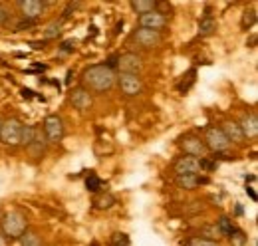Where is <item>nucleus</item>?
I'll use <instances>...</instances> for the list:
<instances>
[{
    "label": "nucleus",
    "mask_w": 258,
    "mask_h": 246,
    "mask_svg": "<svg viewBox=\"0 0 258 246\" xmlns=\"http://www.w3.org/2000/svg\"><path fill=\"white\" fill-rule=\"evenodd\" d=\"M115 72L111 68H107L105 64H96V66H90L84 74H82V84H84V90L88 92H96V93H105L109 92L113 86H115Z\"/></svg>",
    "instance_id": "nucleus-1"
},
{
    "label": "nucleus",
    "mask_w": 258,
    "mask_h": 246,
    "mask_svg": "<svg viewBox=\"0 0 258 246\" xmlns=\"http://www.w3.org/2000/svg\"><path fill=\"white\" fill-rule=\"evenodd\" d=\"M2 234L8 238H20L26 230V216L20 211H8L2 216Z\"/></svg>",
    "instance_id": "nucleus-2"
},
{
    "label": "nucleus",
    "mask_w": 258,
    "mask_h": 246,
    "mask_svg": "<svg viewBox=\"0 0 258 246\" xmlns=\"http://www.w3.org/2000/svg\"><path fill=\"white\" fill-rule=\"evenodd\" d=\"M20 131H22V123L16 117H8L0 125V141L8 147L20 145Z\"/></svg>",
    "instance_id": "nucleus-3"
},
{
    "label": "nucleus",
    "mask_w": 258,
    "mask_h": 246,
    "mask_svg": "<svg viewBox=\"0 0 258 246\" xmlns=\"http://www.w3.org/2000/svg\"><path fill=\"white\" fill-rule=\"evenodd\" d=\"M205 147L209 151H215V153H223L228 149V139L225 137V133L221 131V127H207L205 131Z\"/></svg>",
    "instance_id": "nucleus-4"
},
{
    "label": "nucleus",
    "mask_w": 258,
    "mask_h": 246,
    "mask_svg": "<svg viewBox=\"0 0 258 246\" xmlns=\"http://www.w3.org/2000/svg\"><path fill=\"white\" fill-rule=\"evenodd\" d=\"M131 42H135L137 46H141L145 50H151V48L161 46L163 36L161 32H153L147 30V28H135L133 34H131Z\"/></svg>",
    "instance_id": "nucleus-5"
},
{
    "label": "nucleus",
    "mask_w": 258,
    "mask_h": 246,
    "mask_svg": "<svg viewBox=\"0 0 258 246\" xmlns=\"http://www.w3.org/2000/svg\"><path fill=\"white\" fill-rule=\"evenodd\" d=\"M44 135L48 143H60L64 137V121L58 115H48L44 121Z\"/></svg>",
    "instance_id": "nucleus-6"
},
{
    "label": "nucleus",
    "mask_w": 258,
    "mask_h": 246,
    "mask_svg": "<svg viewBox=\"0 0 258 246\" xmlns=\"http://www.w3.org/2000/svg\"><path fill=\"white\" fill-rule=\"evenodd\" d=\"M117 68L121 74H133V76H139V72L143 70V60L141 56L133 54V52H125L117 58Z\"/></svg>",
    "instance_id": "nucleus-7"
},
{
    "label": "nucleus",
    "mask_w": 258,
    "mask_h": 246,
    "mask_svg": "<svg viewBox=\"0 0 258 246\" xmlns=\"http://www.w3.org/2000/svg\"><path fill=\"white\" fill-rule=\"evenodd\" d=\"M167 16L159 12V10H151L147 14H141L139 16V28H147V30H153V32H159L167 26Z\"/></svg>",
    "instance_id": "nucleus-8"
},
{
    "label": "nucleus",
    "mask_w": 258,
    "mask_h": 246,
    "mask_svg": "<svg viewBox=\"0 0 258 246\" xmlns=\"http://www.w3.org/2000/svg\"><path fill=\"white\" fill-rule=\"evenodd\" d=\"M173 169H175V175H199L201 173V161L191 157V155H183L175 161Z\"/></svg>",
    "instance_id": "nucleus-9"
},
{
    "label": "nucleus",
    "mask_w": 258,
    "mask_h": 246,
    "mask_svg": "<svg viewBox=\"0 0 258 246\" xmlns=\"http://www.w3.org/2000/svg\"><path fill=\"white\" fill-rule=\"evenodd\" d=\"M117 82H119V88L121 92L133 97V95H139L141 90H143V82L139 76H133V74H119L117 76Z\"/></svg>",
    "instance_id": "nucleus-10"
},
{
    "label": "nucleus",
    "mask_w": 258,
    "mask_h": 246,
    "mask_svg": "<svg viewBox=\"0 0 258 246\" xmlns=\"http://www.w3.org/2000/svg\"><path fill=\"white\" fill-rule=\"evenodd\" d=\"M16 6L20 8V12H22L24 20L36 22V20L42 16V12H44V6H46V4H42V2H38V0H22V2H18Z\"/></svg>",
    "instance_id": "nucleus-11"
},
{
    "label": "nucleus",
    "mask_w": 258,
    "mask_h": 246,
    "mask_svg": "<svg viewBox=\"0 0 258 246\" xmlns=\"http://www.w3.org/2000/svg\"><path fill=\"white\" fill-rule=\"evenodd\" d=\"M181 145H183L185 153L195 157V159H199V157H201V159H205L207 153H209V149L205 147V143H203L199 137H193V135H191V137H185Z\"/></svg>",
    "instance_id": "nucleus-12"
},
{
    "label": "nucleus",
    "mask_w": 258,
    "mask_h": 246,
    "mask_svg": "<svg viewBox=\"0 0 258 246\" xmlns=\"http://www.w3.org/2000/svg\"><path fill=\"white\" fill-rule=\"evenodd\" d=\"M70 101H72V105L76 109L86 111V109L92 107V93L88 92V90H84V88H78V90H74V92L70 93Z\"/></svg>",
    "instance_id": "nucleus-13"
},
{
    "label": "nucleus",
    "mask_w": 258,
    "mask_h": 246,
    "mask_svg": "<svg viewBox=\"0 0 258 246\" xmlns=\"http://www.w3.org/2000/svg\"><path fill=\"white\" fill-rule=\"evenodd\" d=\"M238 127L244 135V139H254L258 135V119L256 113H244L242 119L238 121Z\"/></svg>",
    "instance_id": "nucleus-14"
},
{
    "label": "nucleus",
    "mask_w": 258,
    "mask_h": 246,
    "mask_svg": "<svg viewBox=\"0 0 258 246\" xmlns=\"http://www.w3.org/2000/svg\"><path fill=\"white\" fill-rule=\"evenodd\" d=\"M221 131L225 133L228 143H230V141H234V143H242V141H244V135H242V131H240V127H238V121L226 119V121L223 123V127H221Z\"/></svg>",
    "instance_id": "nucleus-15"
},
{
    "label": "nucleus",
    "mask_w": 258,
    "mask_h": 246,
    "mask_svg": "<svg viewBox=\"0 0 258 246\" xmlns=\"http://www.w3.org/2000/svg\"><path fill=\"white\" fill-rule=\"evenodd\" d=\"M175 181H177V184L181 189H185V191H193L199 184L209 183V179L207 177H201V175H177Z\"/></svg>",
    "instance_id": "nucleus-16"
},
{
    "label": "nucleus",
    "mask_w": 258,
    "mask_h": 246,
    "mask_svg": "<svg viewBox=\"0 0 258 246\" xmlns=\"http://www.w3.org/2000/svg\"><path fill=\"white\" fill-rule=\"evenodd\" d=\"M115 205V197L111 195V193H99L96 195V199H94V207L96 209H109V207H113Z\"/></svg>",
    "instance_id": "nucleus-17"
},
{
    "label": "nucleus",
    "mask_w": 258,
    "mask_h": 246,
    "mask_svg": "<svg viewBox=\"0 0 258 246\" xmlns=\"http://www.w3.org/2000/svg\"><path fill=\"white\" fill-rule=\"evenodd\" d=\"M131 8L137 14H147L151 10H157V2H153V0H133L131 2Z\"/></svg>",
    "instance_id": "nucleus-18"
},
{
    "label": "nucleus",
    "mask_w": 258,
    "mask_h": 246,
    "mask_svg": "<svg viewBox=\"0 0 258 246\" xmlns=\"http://www.w3.org/2000/svg\"><path fill=\"white\" fill-rule=\"evenodd\" d=\"M36 127L32 125H22V131H20V145H24V147H30L34 143V139H36Z\"/></svg>",
    "instance_id": "nucleus-19"
},
{
    "label": "nucleus",
    "mask_w": 258,
    "mask_h": 246,
    "mask_svg": "<svg viewBox=\"0 0 258 246\" xmlns=\"http://www.w3.org/2000/svg\"><path fill=\"white\" fill-rule=\"evenodd\" d=\"M215 30H217V22H215L213 16H205V18L199 22V34H201V36H211Z\"/></svg>",
    "instance_id": "nucleus-20"
},
{
    "label": "nucleus",
    "mask_w": 258,
    "mask_h": 246,
    "mask_svg": "<svg viewBox=\"0 0 258 246\" xmlns=\"http://www.w3.org/2000/svg\"><path fill=\"white\" fill-rule=\"evenodd\" d=\"M20 244L22 246H42V238L34 232V230H24V234L20 236Z\"/></svg>",
    "instance_id": "nucleus-21"
},
{
    "label": "nucleus",
    "mask_w": 258,
    "mask_h": 246,
    "mask_svg": "<svg viewBox=\"0 0 258 246\" xmlns=\"http://www.w3.org/2000/svg\"><path fill=\"white\" fill-rule=\"evenodd\" d=\"M217 228H219L221 236H228V238H230V234L234 232V224H232V220H230L228 216H221V218H219Z\"/></svg>",
    "instance_id": "nucleus-22"
},
{
    "label": "nucleus",
    "mask_w": 258,
    "mask_h": 246,
    "mask_svg": "<svg viewBox=\"0 0 258 246\" xmlns=\"http://www.w3.org/2000/svg\"><path fill=\"white\" fill-rule=\"evenodd\" d=\"M60 32H62V20H56V22L46 26V30H44L42 36H44V40H52V38H58Z\"/></svg>",
    "instance_id": "nucleus-23"
},
{
    "label": "nucleus",
    "mask_w": 258,
    "mask_h": 246,
    "mask_svg": "<svg viewBox=\"0 0 258 246\" xmlns=\"http://www.w3.org/2000/svg\"><path fill=\"white\" fill-rule=\"evenodd\" d=\"M254 22H256V10H244L242 20H240L242 30H248L250 26H254Z\"/></svg>",
    "instance_id": "nucleus-24"
},
{
    "label": "nucleus",
    "mask_w": 258,
    "mask_h": 246,
    "mask_svg": "<svg viewBox=\"0 0 258 246\" xmlns=\"http://www.w3.org/2000/svg\"><path fill=\"white\" fill-rule=\"evenodd\" d=\"M185 246H219L217 240H209V238H203V236H191L189 240L183 242Z\"/></svg>",
    "instance_id": "nucleus-25"
},
{
    "label": "nucleus",
    "mask_w": 258,
    "mask_h": 246,
    "mask_svg": "<svg viewBox=\"0 0 258 246\" xmlns=\"http://www.w3.org/2000/svg\"><path fill=\"white\" fill-rule=\"evenodd\" d=\"M86 187H88V191H92V193H99L101 191V187H103V181L97 177V175H90L88 179H86Z\"/></svg>",
    "instance_id": "nucleus-26"
},
{
    "label": "nucleus",
    "mask_w": 258,
    "mask_h": 246,
    "mask_svg": "<svg viewBox=\"0 0 258 246\" xmlns=\"http://www.w3.org/2000/svg\"><path fill=\"white\" fill-rule=\"evenodd\" d=\"M195 76H197V72H195V70H189L187 76H183V78H187V82L183 80V82L177 86V90H179V92H187V90L195 84Z\"/></svg>",
    "instance_id": "nucleus-27"
},
{
    "label": "nucleus",
    "mask_w": 258,
    "mask_h": 246,
    "mask_svg": "<svg viewBox=\"0 0 258 246\" xmlns=\"http://www.w3.org/2000/svg\"><path fill=\"white\" fill-rule=\"evenodd\" d=\"M201 236L203 238H209V240H217V236H221V232H219V228L215 224V226H205L203 232H201Z\"/></svg>",
    "instance_id": "nucleus-28"
},
{
    "label": "nucleus",
    "mask_w": 258,
    "mask_h": 246,
    "mask_svg": "<svg viewBox=\"0 0 258 246\" xmlns=\"http://www.w3.org/2000/svg\"><path fill=\"white\" fill-rule=\"evenodd\" d=\"M111 244L113 246H129V236L123 232H115L111 236Z\"/></svg>",
    "instance_id": "nucleus-29"
},
{
    "label": "nucleus",
    "mask_w": 258,
    "mask_h": 246,
    "mask_svg": "<svg viewBox=\"0 0 258 246\" xmlns=\"http://www.w3.org/2000/svg\"><path fill=\"white\" fill-rule=\"evenodd\" d=\"M199 161H201V173H203V171H213V169H217V163H215V161H211L209 157L199 159Z\"/></svg>",
    "instance_id": "nucleus-30"
},
{
    "label": "nucleus",
    "mask_w": 258,
    "mask_h": 246,
    "mask_svg": "<svg viewBox=\"0 0 258 246\" xmlns=\"http://www.w3.org/2000/svg\"><path fill=\"white\" fill-rule=\"evenodd\" d=\"M244 240H246V238H244L242 232H236V230H234V232L230 234V242H234V246H242L244 244Z\"/></svg>",
    "instance_id": "nucleus-31"
},
{
    "label": "nucleus",
    "mask_w": 258,
    "mask_h": 246,
    "mask_svg": "<svg viewBox=\"0 0 258 246\" xmlns=\"http://www.w3.org/2000/svg\"><path fill=\"white\" fill-rule=\"evenodd\" d=\"M8 18H10L8 8H6L4 4H0V24H6V22H8Z\"/></svg>",
    "instance_id": "nucleus-32"
},
{
    "label": "nucleus",
    "mask_w": 258,
    "mask_h": 246,
    "mask_svg": "<svg viewBox=\"0 0 258 246\" xmlns=\"http://www.w3.org/2000/svg\"><path fill=\"white\" fill-rule=\"evenodd\" d=\"M72 50H74V42L72 40H68V42L62 44V52H72Z\"/></svg>",
    "instance_id": "nucleus-33"
},
{
    "label": "nucleus",
    "mask_w": 258,
    "mask_h": 246,
    "mask_svg": "<svg viewBox=\"0 0 258 246\" xmlns=\"http://www.w3.org/2000/svg\"><path fill=\"white\" fill-rule=\"evenodd\" d=\"M246 193L250 195V199H252V201H256V193H254V189H252V187H246Z\"/></svg>",
    "instance_id": "nucleus-34"
},
{
    "label": "nucleus",
    "mask_w": 258,
    "mask_h": 246,
    "mask_svg": "<svg viewBox=\"0 0 258 246\" xmlns=\"http://www.w3.org/2000/svg\"><path fill=\"white\" fill-rule=\"evenodd\" d=\"M0 246H8V242H6V236L0 232Z\"/></svg>",
    "instance_id": "nucleus-35"
},
{
    "label": "nucleus",
    "mask_w": 258,
    "mask_h": 246,
    "mask_svg": "<svg viewBox=\"0 0 258 246\" xmlns=\"http://www.w3.org/2000/svg\"><path fill=\"white\" fill-rule=\"evenodd\" d=\"M0 125H2V119H0Z\"/></svg>",
    "instance_id": "nucleus-36"
}]
</instances>
